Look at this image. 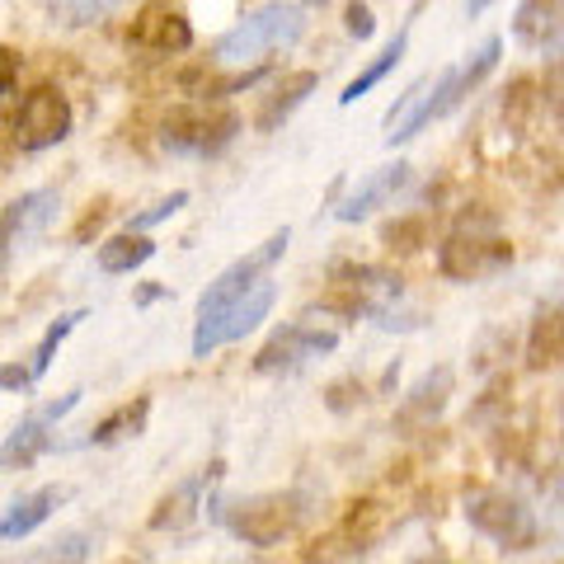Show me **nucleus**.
<instances>
[{
    "mask_svg": "<svg viewBox=\"0 0 564 564\" xmlns=\"http://www.w3.org/2000/svg\"><path fill=\"white\" fill-rule=\"evenodd\" d=\"M302 513H306L302 494H250V499H231L212 508V518L245 545H278L282 536L296 532Z\"/></svg>",
    "mask_w": 564,
    "mask_h": 564,
    "instance_id": "nucleus-4",
    "label": "nucleus"
},
{
    "mask_svg": "<svg viewBox=\"0 0 564 564\" xmlns=\"http://www.w3.org/2000/svg\"><path fill=\"white\" fill-rule=\"evenodd\" d=\"M306 33V10L292 6V0H269L259 6L254 14H245L236 29H226L217 47H212V62L221 66H245V62H259L269 52H288L302 43Z\"/></svg>",
    "mask_w": 564,
    "mask_h": 564,
    "instance_id": "nucleus-2",
    "label": "nucleus"
},
{
    "mask_svg": "<svg viewBox=\"0 0 564 564\" xmlns=\"http://www.w3.org/2000/svg\"><path fill=\"white\" fill-rule=\"evenodd\" d=\"M315 85H321V76H315V70H296V76H288V80L278 85V95H269V104H263L259 128H263V132H273L278 122H288V118L311 99Z\"/></svg>",
    "mask_w": 564,
    "mask_h": 564,
    "instance_id": "nucleus-19",
    "label": "nucleus"
},
{
    "mask_svg": "<svg viewBox=\"0 0 564 564\" xmlns=\"http://www.w3.org/2000/svg\"><path fill=\"white\" fill-rule=\"evenodd\" d=\"M236 564H263V560H236Z\"/></svg>",
    "mask_w": 564,
    "mask_h": 564,
    "instance_id": "nucleus-32",
    "label": "nucleus"
},
{
    "mask_svg": "<svg viewBox=\"0 0 564 564\" xmlns=\"http://www.w3.org/2000/svg\"><path fill=\"white\" fill-rule=\"evenodd\" d=\"M80 395H85V391H66L62 400L43 404L39 414H29L20 429L6 437V447H0V466H6V470H24V466L39 462V456L52 447V429H57V419H66L70 410H76Z\"/></svg>",
    "mask_w": 564,
    "mask_h": 564,
    "instance_id": "nucleus-10",
    "label": "nucleus"
},
{
    "mask_svg": "<svg viewBox=\"0 0 564 564\" xmlns=\"http://www.w3.org/2000/svg\"><path fill=\"white\" fill-rule=\"evenodd\" d=\"M489 6H499V0H466V14H470V20H480Z\"/></svg>",
    "mask_w": 564,
    "mask_h": 564,
    "instance_id": "nucleus-30",
    "label": "nucleus"
},
{
    "mask_svg": "<svg viewBox=\"0 0 564 564\" xmlns=\"http://www.w3.org/2000/svg\"><path fill=\"white\" fill-rule=\"evenodd\" d=\"M240 132V113L236 109H217V104H193V109H174L161 122V147L174 155H193V161H207V155H221Z\"/></svg>",
    "mask_w": 564,
    "mask_h": 564,
    "instance_id": "nucleus-5",
    "label": "nucleus"
},
{
    "mask_svg": "<svg viewBox=\"0 0 564 564\" xmlns=\"http://www.w3.org/2000/svg\"><path fill=\"white\" fill-rule=\"evenodd\" d=\"M513 39L551 52L564 43V0H522L513 14Z\"/></svg>",
    "mask_w": 564,
    "mask_h": 564,
    "instance_id": "nucleus-15",
    "label": "nucleus"
},
{
    "mask_svg": "<svg viewBox=\"0 0 564 564\" xmlns=\"http://www.w3.org/2000/svg\"><path fill=\"white\" fill-rule=\"evenodd\" d=\"M348 33L358 43H367L377 33V20H372V6H367V0H352V6H348Z\"/></svg>",
    "mask_w": 564,
    "mask_h": 564,
    "instance_id": "nucleus-26",
    "label": "nucleus"
},
{
    "mask_svg": "<svg viewBox=\"0 0 564 564\" xmlns=\"http://www.w3.org/2000/svg\"><path fill=\"white\" fill-rule=\"evenodd\" d=\"M545 90H551V104H555V113L564 118V47L551 57V76H545Z\"/></svg>",
    "mask_w": 564,
    "mask_h": 564,
    "instance_id": "nucleus-28",
    "label": "nucleus"
},
{
    "mask_svg": "<svg viewBox=\"0 0 564 564\" xmlns=\"http://www.w3.org/2000/svg\"><path fill=\"white\" fill-rule=\"evenodd\" d=\"M217 470H221V466H212V470H203V475H193V480H184L174 494H165L161 508H155V518H151L155 532H180L184 522L198 518V494L207 489V480H212Z\"/></svg>",
    "mask_w": 564,
    "mask_h": 564,
    "instance_id": "nucleus-18",
    "label": "nucleus"
},
{
    "mask_svg": "<svg viewBox=\"0 0 564 564\" xmlns=\"http://www.w3.org/2000/svg\"><path fill=\"white\" fill-rule=\"evenodd\" d=\"M20 66H24V62H20V52L0 43V99H6L14 85H20Z\"/></svg>",
    "mask_w": 564,
    "mask_h": 564,
    "instance_id": "nucleus-27",
    "label": "nucleus"
},
{
    "mask_svg": "<svg viewBox=\"0 0 564 564\" xmlns=\"http://www.w3.org/2000/svg\"><path fill=\"white\" fill-rule=\"evenodd\" d=\"M273 302H278V282L263 278L250 296H240V302H236V306H231V311H226L221 321H217V329L207 334V352H217L221 344H236V339H245V334H250L259 321H269Z\"/></svg>",
    "mask_w": 564,
    "mask_h": 564,
    "instance_id": "nucleus-14",
    "label": "nucleus"
},
{
    "mask_svg": "<svg viewBox=\"0 0 564 564\" xmlns=\"http://www.w3.org/2000/svg\"><path fill=\"white\" fill-rule=\"evenodd\" d=\"M466 522L480 536L499 541L503 551H532L536 545V518L518 494L508 489H475L466 499Z\"/></svg>",
    "mask_w": 564,
    "mask_h": 564,
    "instance_id": "nucleus-6",
    "label": "nucleus"
},
{
    "mask_svg": "<svg viewBox=\"0 0 564 564\" xmlns=\"http://www.w3.org/2000/svg\"><path fill=\"white\" fill-rule=\"evenodd\" d=\"M513 263V245L499 231V217L485 207H470L456 217V226L437 245V269L452 282H480Z\"/></svg>",
    "mask_w": 564,
    "mask_h": 564,
    "instance_id": "nucleus-1",
    "label": "nucleus"
},
{
    "mask_svg": "<svg viewBox=\"0 0 564 564\" xmlns=\"http://www.w3.org/2000/svg\"><path fill=\"white\" fill-rule=\"evenodd\" d=\"M70 122H76L70 99L62 90H52V85H39V90L24 95L20 113H14V122H10V137L24 155H33V151H47V147H57V141H66Z\"/></svg>",
    "mask_w": 564,
    "mask_h": 564,
    "instance_id": "nucleus-7",
    "label": "nucleus"
},
{
    "mask_svg": "<svg viewBox=\"0 0 564 564\" xmlns=\"http://www.w3.org/2000/svg\"><path fill=\"white\" fill-rule=\"evenodd\" d=\"M410 20H414V14H410ZM410 20H404V24L395 29V39L381 47V57H377L372 66H367L362 76H352V80L344 85V95H339V104H344V109H352V104H358L367 90H372V85H381V80L391 76V70L404 62V52H410Z\"/></svg>",
    "mask_w": 564,
    "mask_h": 564,
    "instance_id": "nucleus-17",
    "label": "nucleus"
},
{
    "mask_svg": "<svg viewBox=\"0 0 564 564\" xmlns=\"http://www.w3.org/2000/svg\"><path fill=\"white\" fill-rule=\"evenodd\" d=\"M128 43L132 47H147V52H188L193 47V29L170 0H151V6L137 10V20L128 29Z\"/></svg>",
    "mask_w": 564,
    "mask_h": 564,
    "instance_id": "nucleus-11",
    "label": "nucleus"
},
{
    "mask_svg": "<svg viewBox=\"0 0 564 564\" xmlns=\"http://www.w3.org/2000/svg\"><path fill=\"white\" fill-rule=\"evenodd\" d=\"M62 499H66V489H57V485L33 489V494H24V499H14L6 513H0V541H24L29 532H39Z\"/></svg>",
    "mask_w": 564,
    "mask_h": 564,
    "instance_id": "nucleus-16",
    "label": "nucleus"
},
{
    "mask_svg": "<svg viewBox=\"0 0 564 564\" xmlns=\"http://www.w3.org/2000/svg\"><path fill=\"white\" fill-rule=\"evenodd\" d=\"M452 386H456V377H452V367H433L429 377H419L414 381V391L404 395V404H400V414H395V423L404 433H414V429H429V423L447 410V400H452Z\"/></svg>",
    "mask_w": 564,
    "mask_h": 564,
    "instance_id": "nucleus-13",
    "label": "nucleus"
},
{
    "mask_svg": "<svg viewBox=\"0 0 564 564\" xmlns=\"http://www.w3.org/2000/svg\"><path fill=\"white\" fill-rule=\"evenodd\" d=\"M288 240H292V231H278V236H269L259 245V250H250V254H240L231 269H221L217 278L207 282V292H203V302H198V325H193V358H207V334L217 329V321L226 311H231L240 296H250L263 278H269V269L273 263L288 254Z\"/></svg>",
    "mask_w": 564,
    "mask_h": 564,
    "instance_id": "nucleus-3",
    "label": "nucleus"
},
{
    "mask_svg": "<svg viewBox=\"0 0 564 564\" xmlns=\"http://www.w3.org/2000/svg\"><path fill=\"white\" fill-rule=\"evenodd\" d=\"M155 296H165V288H141V296H137V302L147 306V302H155Z\"/></svg>",
    "mask_w": 564,
    "mask_h": 564,
    "instance_id": "nucleus-31",
    "label": "nucleus"
},
{
    "mask_svg": "<svg viewBox=\"0 0 564 564\" xmlns=\"http://www.w3.org/2000/svg\"><path fill=\"white\" fill-rule=\"evenodd\" d=\"M404 184H410V165H404V161L381 165V170L367 174V180L352 188L339 207H334V217H339V221H362V217H372V212L391 203Z\"/></svg>",
    "mask_w": 564,
    "mask_h": 564,
    "instance_id": "nucleus-12",
    "label": "nucleus"
},
{
    "mask_svg": "<svg viewBox=\"0 0 564 564\" xmlns=\"http://www.w3.org/2000/svg\"><path fill=\"white\" fill-rule=\"evenodd\" d=\"M57 188H33V193H20L6 212H0V273L10 269L14 254H24L33 240L47 231V221L57 217Z\"/></svg>",
    "mask_w": 564,
    "mask_h": 564,
    "instance_id": "nucleus-8",
    "label": "nucleus"
},
{
    "mask_svg": "<svg viewBox=\"0 0 564 564\" xmlns=\"http://www.w3.org/2000/svg\"><path fill=\"white\" fill-rule=\"evenodd\" d=\"M33 386V372L20 362H0V391H29Z\"/></svg>",
    "mask_w": 564,
    "mask_h": 564,
    "instance_id": "nucleus-29",
    "label": "nucleus"
},
{
    "mask_svg": "<svg viewBox=\"0 0 564 564\" xmlns=\"http://www.w3.org/2000/svg\"><path fill=\"white\" fill-rule=\"evenodd\" d=\"M85 315H90V311H70V315H57V321L47 325V334L39 339V348H33V367H29V372H33V381H39V377H47V367H52V358H57V348L66 344V334L76 329V325L85 321Z\"/></svg>",
    "mask_w": 564,
    "mask_h": 564,
    "instance_id": "nucleus-23",
    "label": "nucleus"
},
{
    "mask_svg": "<svg viewBox=\"0 0 564 564\" xmlns=\"http://www.w3.org/2000/svg\"><path fill=\"white\" fill-rule=\"evenodd\" d=\"M85 551H90V541L80 532H66L62 541H52L47 551H33V555H20V560H6V564H80Z\"/></svg>",
    "mask_w": 564,
    "mask_h": 564,
    "instance_id": "nucleus-24",
    "label": "nucleus"
},
{
    "mask_svg": "<svg viewBox=\"0 0 564 564\" xmlns=\"http://www.w3.org/2000/svg\"><path fill=\"white\" fill-rule=\"evenodd\" d=\"M527 362L555 367L564 362V311H541L532 325V344H527Z\"/></svg>",
    "mask_w": 564,
    "mask_h": 564,
    "instance_id": "nucleus-22",
    "label": "nucleus"
},
{
    "mask_svg": "<svg viewBox=\"0 0 564 564\" xmlns=\"http://www.w3.org/2000/svg\"><path fill=\"white\" fill-rule=\"evenodd\" d=\"M306 6H325V0H306Z\"/></svg>",
    "mask_w": 564,
    "mask_h": 564,
    "instance_id": "nucleus-33",
    "label": "nucleus"
},
{
    "mask_svg": "<svg viewBox=\"0 0 564 564\" xmlns=\"http://www.w3.org/2000/svg\"><path fill=\"white\" fill-rule=\"evenodd\" d=\"M147 414H151V400L137 395L132 404H122V410H113L109 419H99L85 443H90V447H109V443H118V437H128V433L137 437L141 429H147Z\"/></svg>",
    "mask_w": 564,
    "mask_h": 564,
    "instance_id": "nucleus-21",
    "label": "nucleus"
},
{
    "mask_svg": "<svg viewBox=\"0 0 564 564\" xmlns=\"http://www.w3.org/2000/svg\"><path fill=\"white\" fill-rule=\"evenodd\" d=\"M339 348V334L334 329H315L306 321H296V325H282L269 344L259 348V358H254V372H292V367H302L311 358H321V352H334Z\"/></svg>",
    "mask_w": 564,
    "mask_h": 564,
    "instance_id": "nucleus-9",
    "label": "nucleus"
},
{
    "mask_svg": "<svg viewBox=\"0 0 564 564\" xmlns=\"http://www.w3.org/2000/svg\"><path fill=\"white\" fill-rule=\"evenodd\" d=\"M151 259H155V240L141 236V231H122V236H109L99 245V269L104 273H132Z\"/></svg>",
    "mask_w": 564,
    "mask_h": 564,
    "instance_id": "nucleus-20",
    "label": "nucleus"
},
{
    "mask_svg": "<svg viewBox=\"0 0 564 564\" xmlns=\"http://www.w3.org/2000/svg\"><path fill=\"white\" fill-rule=\"evenodd\" d=\"M188 203V193L180 188V193H170V198H161L155 207H147V212H137V217L128 221V231H147V226H161V221H170L174 212H180Z\"/></svg>",
    "mask_w": 564,
    "mask_h": 564,
    "instance_id": "nucleus-25",
    "label": "nucleus"
}]
</instances>
